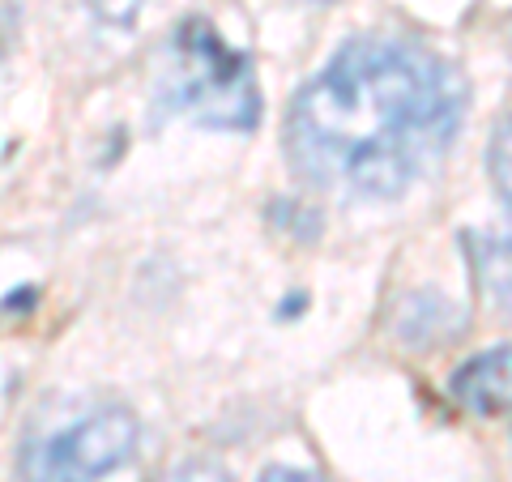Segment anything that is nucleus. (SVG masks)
Returning a JSON list of instances; mask_svg holds the SVG:
<instances>
[{
  "instance_id": "nucleus-1",
  "label": "nucleus",
  "mask_w": 512,
  "mask_h": 482,
  "mask_svg": "<svg viewBox=\"0 0 512 482\" xmlns=\"http://www.w3.org/2000/svg\"><path fill=\"white\" fill-rule=\"evenodd\" d=\"M466 86L406 39H350L286 116V154L312 184L350 197H402L453 146Z\"/></svg>"
},
{
  "instance_id": "nucleus-2",
  "label": "nucleus",
  "mask_w": 512,
  "mask_h": 482,
  "mask_svg": "<svg viewBox=\"0 0 512 482\" xmlns=\"http://www.w3.org/2000/svg\"><path fill=\"white\" fill-rule=\"evenodd\" d=\"M158 103L201 128H252L261 120L252 60L235 52L205 18H188L167 39L158 64Z\"/></svg>"
},
{
  "instance_id": "nucleus-3",
  "label": "nucleus",
  "mask_w": 512,
  "mask_h": 482,
  "mask_svg": "<svg viewBox=\"0 0 512 482\" xmlns=\"http://www.w3.org/2000/svg\"><path fill=\"white\" fill-rule=\"evenodd\" d=\"M137 448V419L120 406L94 410L77 423H64L43 440H30L22 453V482H99L120 470Z\"/></svg>"
},
{
  "instance_id": "nucleus-4",
  "label": "nucleus",
  "mask_w": 512,
  "mask_h": 482,
  "mask_svg": "<svg viewBox=\"0 0 512 482\" xmlns=\"http://www.w3.org/2000/svg\"><path fill=\"white\" fill-rule=\"evenodd\" d=\"M453 397L478 419L512 410V342L474 355L466 367L453 376Z\"/></svg>"
},
{
  "instance_id": "nucleus-5",
  "label": "nucleus",
  "mask_w": 512,
  "mask_h": 482,
  "mask_svg": "<svg viewBox=\"0 0 512 482\" xmlns=\"http://www.w3.org/2000/svg\"><path fill=\"white\" fill-rule=\"evenodd\" d=\"M470 256H474V273H478V282H483L487 299L500 303L504 312H512V227L491 231V235H474Z\"/></svg>"
},
{
  "instance_id": "nucleus-6",
  "label": "nucleus",
  "mask_w": 512,
  "mask_h": 482,
  "mask_svg": "<svg viewBox=\"0 0 512 482\" xmlns=\"http://www.w3.org/2000/svg\"><path fill=\"white\" fill-rule=\"evenodd\" d=\"M487 163H491V184H495V192H500V197L512 205V116H508L500 128H495Z\"/></svg>"
},
{
  "instance_id": "nucleus-7",
  "label": "nucleus",
  "mask_w": 512,
  "mask_h": 482,
  "mask_svg": "<svg viewBox=\"0 0 512 482\" xmlns=\"http://www.w3.org/2000/svg\"><path fill=\"white\" fill-rule=\"evenodd\" d=\"M158 482H231V478L210 461H184V465H175V470H167Z\"/></svg>"
},
{
  "instance_id": "nucleus-8",
  "label": "nucleus",
  "mask_w": 512,
  "mask_h": 482,
  "mask_svg": "<svg viewBox=\"0 0 512 482\" xmlns=\"http://www.w3.org/2000/svg\"><path fill=\"white\" fill-rule=\"evenodd\" d=\"M261 482H320V478L308 470H291V465H274V470L261 474Z\"/></svg>"
}]
</instances>
